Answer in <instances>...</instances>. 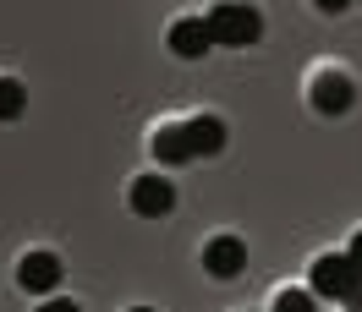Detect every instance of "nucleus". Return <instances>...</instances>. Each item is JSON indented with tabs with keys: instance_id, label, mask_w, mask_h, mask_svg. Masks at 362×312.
<instances>
[{
	"instance_id": "423d86ee",
	"label": "nucleus",
	"mask_w": 362,
	"mask_h": 312,
	"mask_svg": "<svg viewBox=\"0 0 362 312\" xmlns=\"http://www.w3.org/2000/svg\"><path fill=\"white\" fill-rule=\"evenodd\" d=\"M204 268L214 274V280H236V274L247 268L242 236H214V241H204Z\"/></svg>"
},
{
	"instance_id": "9d476101",
	"label": "nucleus",
	"mask_w": 362,
	"mask_h": 312,
	"mask_svg": "<svg viewBox=\"0 0 362 312\" xmlns=\"http://www.w3.org/2000/svg\"><path fill=\"white\" fill-rule=\"evenodd\" d=\"M313 307H318V296H313V290L286 285V290H274V307H269V312H313Z\"/></svg>"
},
{
	"instance_id": "4468645a",
	"label": "nucleus",
	"mask_w": 362,
	"mask_h": 312,
	"mask_svg": "<svg viewBox=\"0 0 362 312\" xmlns=\"http://www.w3.org/2000/svg\"><path fill=\"white\" fill-rule=\"evenodd\" d=\"M318 11H346V6H357V0H313Z\"/></svg>"
},
{
	"instance_id": "f257e3e1",
	"label": "nucleus",
	"mask_w": 362,
	"mask_h": 312,
	"mask_svg": "<svg viewBox=\"0 0 362 312\" xmlns=\"http://www.w3.org/2000/svg\"><path fill=\"white\" fill-rule=\"evenodd\" d=\"M159 164H187V159H204L226 148V121L220 115H181V121H159L148 137Z\"/></svg>"
},
{
	"instance_id": "7ed1b4c3",
	"label": "nucleus",
	"mask_w": 362,
	"mask_h": 312,
	"mask_svg": "<svg viewBox=\"0 0 362 312\" xmlns=\"http://www.w3.org/2000/svg\"><path fill=\"white\" fill-rule=\"evenodd\" d=\"M357 280H362V268L351 263L346 252H318L313 268H308V290H313V296H329V301H340Z\"/></svg>"
},
{
	"instance_id": "6e6552de",
	"label": "nucleus",
	"mask_w": 362,
	"mask_h": 312,
	"mask_svg": "<svg viewBox=\"0 0 362 312\" xmlns=\"http://www.w3.org/2000/svg\"><path fill=\"white\" fill-rule=\"evenodd\" d=\"M209 28H204V17H176L170 23V49H176L181 61H198V55H209Z\"/></svg>"
},
{
	"instance_id": "2eb2a0df",
	"label": "nucleus",
	"mask_w": 362,
	"mask_h": 312,
	"mask_svg": "<svg viewBox=\"0 0 362 312\" xmlns=\"http://www.w3.org/2000/svg\"><path fill=\"white\" fill-rule=\"evenodd\" d=\"M132 312H154V307H132Z\"/></svg>"
},
{
	"instance_id": "f03ea898",
	"label": "nucleus",
	"mask_w": 362,
	"mask_h": 312,
	"mask_svg": "<svg viewBox=\"0 0 362 312\" xmlns=\"http://www.w3.org/2000/svg\"><path fill=\"white\" fill-rule=\"evenodd\" d=\"M204 28H209L214 44H252L264 33V17H258V6H247V0H214L204 11Z\"/></svg>"
},
{
	"instance_id": "20e7f679",
	"label": "nucleus",
	"mask_w": 362,
	"mask_h": 312,
	"mask_svg": "<svg viewBox=\"0 0 362 312\" xmlns=\"http://www.w3.org/2000/svg\"><path fill=\"white\" fill-rule=\"evenodd\" d=\"M308 99H313L318 115H346V110H351V99H357V83H351L340 66H313V77H308Z\"/></svg>"
},
{
	"instance_id": "dca6fc26",
	"label": "nucleus",
	"mask_w": 362,
	"mask_h": 312,
	"mask_svg": "<svg viewBox=\"0 0 362 312\" xmlns=\"http://www.w3.org/2000/svg\"><path fill=\"white\" fill-rule=\"evenodd\" d=\"M357 6H362V0H357Z\"/></svg>"
},
{
	"instance_id": "ddd939ff",
	"label": "nucleus",
	"mask_w": 362,
	"mask_h": 312,
	"mask_svg": "<svg viewBox=\"0 0 362 312\" xmlns=\"http://www.w3.org/2000/svg\"><path fill=\"white\" fill-rule=\"evenodd\" d=\"M346 258H351V263L362 268V230H357V236H351V241H346Z\"/></svg>"
},
{
	"instance_id": "0eeeda50",
	"label": "nucleus",
	"mask_w": 362,
	"mask_h": 312,
	"mask_svg": "<svg viewBox=\"0 0 362 312\" xmlns=\"http://www.w3.org/2000/svg\"><path fill=\"white\" fill-rule=\"evenodd\" d=\"M17 285H23V290H55V285H61V258L45 252V246L23 252V258H17Z\"/></svg>"
},
{
	"instance_id": "f8f14e48",
	"label": "nucleus",
	"mask_w": 362,
	"mask_h": 312,
	"mask_svg": "<svg viewBox=\"0 0 362 312\" xmlns=\"http://www.w3.org/2000/svg\"><path fill=\"white\" fill-rule=\"evenodd\" d=\"M39 312H77V301H66V296H49Z\"/></svg>"
},
{
	"instance_id": "39448f33",
	"label": "nucleus",
	"mask_w": 362,
	"mask_h": 312,
	"mask_svg": "<svg viewBox=\"0 0 362 312\" xmlns=\"http://www.w3.org/2000/svg\"><path fill=\"white\" fill-rule=\"evenodd\" d=\"M127 203H132V214H143V220H159V214L176 208V186L165 176H137L127 186Z\"/></svg>"
},
{
	"instance_id": "9b49d317",
	"label": "nucleus",
	"mask_w": 362,
	"mask_h": 312,
	"mask_svg": "<svg viewBox=\"0 0 362 312\" xmlns=\"http://www.w3.org/2000/svg\"><path fill=\"white\" fill-rule=\"evenodd\" d=\"M340 307H346V312H362V280L346 290V296H340Z\"/></svg>"
},
{
	"instance_id": "1a4fd4ad",
	"label": "nucleus",
	"mask_w": 362,
	"mask_h": 312,
	"mask_svg": "<svg viewBox=\"0 0 362 312\" xmlns=\"http://www.w3.org/2000/svg\"><path fill=\"white\" fill-rule=\"evenodd\" d=\"M28 110V88L17 77H0V121H17Z\"/></svg>"
}]
</instances>
